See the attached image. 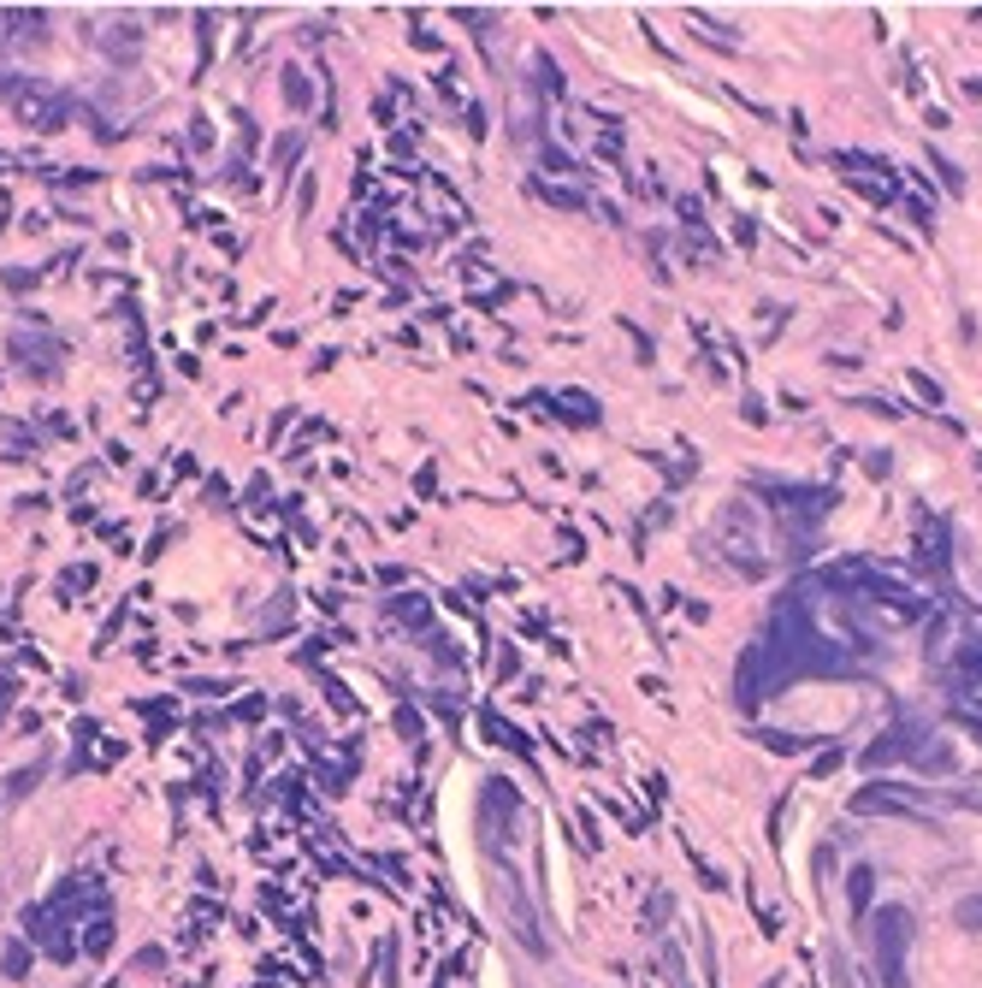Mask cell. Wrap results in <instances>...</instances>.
Returning a JSON list of instances; mask_svg holds the SVG:
<instances>
[{
    "label": "cell",
    "mask_w": 982,
    "mask_h": 988,
    "mask_svg": "<svg viewBox=\"0 0 982 988\" xmlns=\"http://www.w3.org/2000/svg\"><path fill=\"white\" fill-rule=\"evenodd\" d=\"M870 941H876V965H882L888 988H906V947H911V912L899 905H882L870 918Z\"/></svg>",
    "instance_id": "1"
},
{
    "label": "cell",
    "mask_w": 982,
    "mask_h": 988,
    "mask_svg": "<svg viewBox=\"0 0 982 988\" xmlns=\"http://www.w3.org/2000/svg\"><path fill=\"white\" fill-rule=\"evenodd\" d=\"M959 923H965V930H982V894H977V900H965V905H959Z\"/></svg>",
    "instance_id": "3"
},
{
    "label": "cell",
    "mask_w": 982,
    "mask_h": 988,
    "mask_svg": "<svg viewBox=\"0 0 982 988\" xmlns=\"http://www.w3.org/2000/svg\"><path fill=\"white\" fill-rule=\"evenodd\" d=\"M36 776H42V770H24V776H13V781H6V793H13V799H18V793H30V788H36Z\"/></svg>",
    "instance_id": "4"
},
{
    "label": "cell",
    "mask_w": 982,
    "mask_h": 988,
    "mask_svg": "<svg viewBox=\"0 0 982 988\" xmlns=\"http://www.w3.org/2000/svg\"><path fill=\"white\" fill-rule=\"evenodd\" d=\"M846 888H853V918H864V912H870V888H876V876H870V870H853V882H846Z\"/></svg>",
    "instance_id": "2"
}]
</instances>
